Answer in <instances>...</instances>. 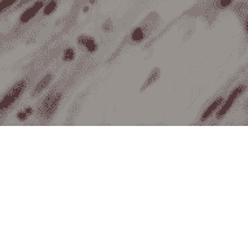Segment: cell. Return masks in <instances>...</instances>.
I'll use <instances>...</instances> for the list:
<instances>
[{
	"mask_svg": "<svg viewBox=\"0 0 248 248\" xmlns=\"http://www.w3.org/2000/svg\"><path fill=\"white\" fill-rule=\"evenodd\" d=\"M234 11H235L236 15L243 20L244 30H246V33L248 34V1H240L239 4H236Z\"/></svg>",
	"mask_w": 248,
	"mask_h": 248,
	"instance_id": "5",
	"label": "cell"
},
{
	"mask_svg": "<svg viewBox=\"0 0 248 248\" xmlns=\"http://www.w3.org/2000/svg\"><path fill=\"white\" fill-rule=\"evenodd\" d=\"M144 37H146V34H144V29L143 28H137L134 29L133 31H131V39L134 42H140L144 39Z\"/></svg>",
	"mask_w": 248,
	"mask_h": 248,
	"instance_id": "9",
	"label": "cell"
},
{
	"mask_svg": "<svg viewBox=\"0 0 248 248\" xmlns=\"http://www.w3.org/2000/svg\"><path fill=\"white\" fill-rule=\"evenodd\" d=\"M45 7V0H37L31 7H29L28 9H25V12L20 16V22L21 24H26L29 21L31 20L33 17L37 16V13Z\"/></svg>",
	"mask_w": 248,
	"mask_h": 248,
	"instance_id": "4",
	"label": "cell"
},
{
	"mask_svg": "<svg viewBox=\"0 0 248 248\" xmlns=\"http://www.w3.org/2000/svg\"><path fill=\"white\" fill-rule=\"evenodd\" d=\"M18 0H1V11L4 12L9 7H12L13 4H16Z\"/></svg>",
	"mask_w": 248,
	"mask_h": 248,
	"instance_id": "14",
	"label": "cell"
},
{
	"mask_svg": "<svg viewBox=\"0 0 248 248\" xmlns=\"http://www.w3.org/2000/svg\"><path fill=\"white\" fill-rule=\"evenodd\" d=\"M33 113V108H25L24 110H21L17 113V118L20 120V121H25L26 118H29Z\"/></svg>",
	"mask_w": 248,
	"mask_h": 248,
	"instance_id": "11",
	"label": "cell"
},
{
	"mask_svg": "<svg viewBox=\"0 0 248 248\" xmlns=\"http://www.w3.org/2000/svg\"><path fill=\"white\" fill-rule=\"evenodd\" d=\"M78 45L82 46V47H85L86 51L89 53H94L96 49H98V45H96V42L93 37H87V35H81V37H78L77 39Z\"/></svg>",
	"mask_w": 248,
	"mask_h": 248,
	"instance_id": "6",
	"label": "cell"
},
{
	"mask_svg": "<svg viewBox=\"0 0 248 248\" xmlns=\"http://www.w3.org/2000/svg\"><path fill=\"white\" fill-rule=\"evenodd\" d=\"M234 0H217V4H218V7L220 8H226V7H229V5L232 4Z\"/></svg>",
	"mask_w": 248,
	"mask_h": 248,
	"instance_id": "15",
	"label": "cell"
},
{
	"mask_svg": "<svg viewBox=\"0 0 248 248\" xmlns=\"http://www.w3.org/2000/svg\"><path fill=\"white\" fill-rule=\"evenodd\" d=\"M25 87H26V81L17 82L16 85L9 90L8 93L5 94L4 98H3V100H1V109L4 110L5 108H9V107L12 106L13 103L16 102L17 99L22 95Z\"/></svg>",
	"mask_w": 248,
	"mask_h": 248,
	"instance_id": "1",
	"label": "cell"
},
{
	"mask_svg": "<svg viewBox=\"0 0 248 248\" xmlns=\"http://www.w3.org/2000/svg\"><path fill=\"white\" fill-rule=\"evenodd\" d=\"M112 29H113V25H112V22H110V21H106V22H104V25H103V30H104L106 33H109V31H112Z\"/></svg>",
	"mask_w": 248,
	"mask_h": 248,
	"instance_id": "16",
	"label": "cell"
},
{
	"mask_svg": "<svg viewBox=\"0 0 248 248\" xmlns=\"http://www.w3.org/2000/svg\"><path fill=\"white\" fill-rule=\"evenodd\" d=\"M29 1H31V0H20V3H18V7H22V5L28 4Z\"/></svg>",
	"mask_w": 248,
	"mask_h": 248,
	"instance_id": "17",
	"label": "cell"
},
{
	"mask_svg": "<svg viewBox=\"0 0 248 248\" xmlns=\"http://www.w3.org/2000/svg\"><path fill=\"white\" fill-rule=\"evenodd\" d=\"M159 76H160V70L159 69H155L154 72L151 73L150 78H148V79H147V81H146V85H144V87H147V86H150L151 83H152V82L157 81V78H159Z\"/></svg>",
	"mask_w": 248,
	"mask_h": 248,
	"instance_id": "13",
	"label": "cell"
},
{
	"mask_svg": "<svg viewBox=\"0 0 248 248\" xmlns=\"http://www.w3.org/2000/svg\"><path fill=\"white\" fill-rule=\"evenodd\" d=\"M60 100H61V94L49 95L48 98L45 100V103H43V107H42V110H41L42 116L46 118L52 117L53 113L56 112Z\"/></svg>",
	"mask_w": 248,
	"mask_h": 248,
	"instance_id": "2",
	"label": "cell"
},
{
	"mask_svg": "<svg viewBox=\"0 0 248 248\" xmlns=\"http://www.w3.org/2000/svg\"><path fill=\"white\" fill-rule=\"evenodd\" d=\"M57 8V0H49L48 3L45 5V8H43V15L45 16H49V15H52Z\"/></svg>",
	"mask_w": 248,
	"mask_h": 248,
	"instance_id": "10",
	"label": "cell"
},
{
	"mask_svg": "<svg viewBox=\"0 0 248 248\" xmlns=\"http://www.w3.org/2000/svg\"><path fill=\"white\" fill-rule=\"evenodd\" d=\"M222 100H224V99H222V98L216 99L215 102L212 103L211 106L208 107L207 109L204 110V113L202 114V117H200V120H202V121H205V120H208V118L211 117L212 114L215 113L216 110H217V109H218V108H220L221 104H222Z\"/></svg>",
	"mask_w": 248,
	"mask_h": 248,
	"instance_id": "7",
	"label": "cell"
},
{
	"mask_svg": "<svg viewBox=\"0 0 248 248\" xmlns=\"http://www.w3.org/2000/svg\"><path fill=\"white\" fill-rule=\"evenodd\" d=\"M243 90H244V86H239V87H236V89L232 91V94L229 95V98L226 99V102L221 106L220 110H218V113H217V118H218V120H221V118L224 117L225 114L228 113L229 110H230V108L232 107L234 102H235L236 99L240 96V94L243 93Z\"/></svg>",
	"mask_w": 248,
	"mask_h": 248,
	"instance_id": "3",
	"label": "cell"
},
{
	"mask_svg": "<svg viewBox=\"0 0 248 248\" xmlns=\"http://www.w3.org/2000/svg\"><path fill=\"white\" fill-rule=\"evenodd\" d=\"M51 81H52V74L48 73L41 82H39V83H38L37 86H35V89H34V95H37L38 93H42V91H43V90L49 85V82Z\"/></svg>",
	"mask_w": 248,
	"mask_h": 248,
	"instance_id": "8",
	"label": "cell"
},
{
	"mask_svg": "<svg viewBox=\"0 0 248 248\" xmlns=\"http://www.w3.org/2000/svg\"><path fill=\"white\" fill-rule=\"evenodd\" d=\"M74 57H76V51L73 48H66L62 53V60L64 61H73Z\"/></svg>",
	"mask_w": 248,
	"mask_h": 248,
	"instance_id": "12",
	"label": "cell"
}]
</instances>
